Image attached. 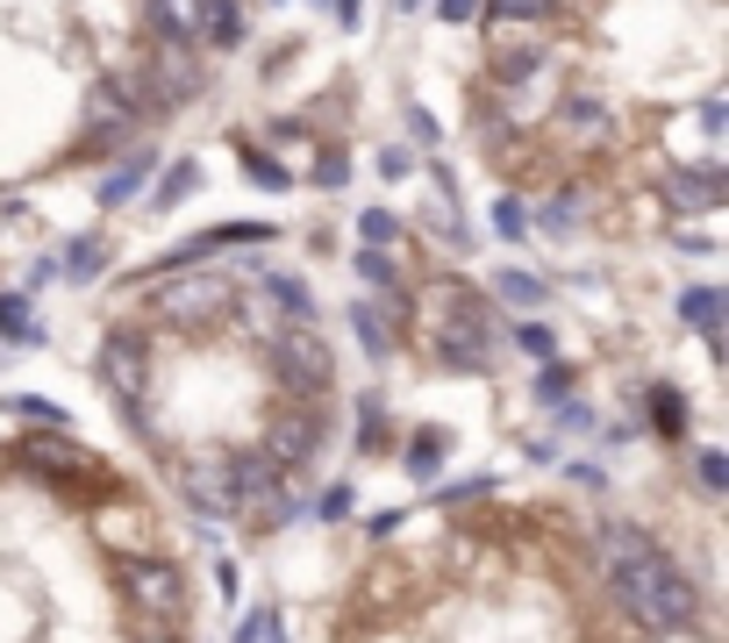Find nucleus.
<instances>
[{
  "instance_id": "obj_1",
  "label": "nucleus",
  "mask_w": 729,
  "mask_h": 643,
  "mask_svg": "<svg viewBox=\"0 0 729 643\" xmlns=\"http://www.w3.org/2000/svg\"><path fill=\"white\" fill-rule=\"evenodd\" d=\"M265 229H208L94 336V387L129 465L179 523L265 536L323 486L344 436V365L300 272L236 265Z\"/></svg>"
},
{
  "instance_id": "obj_2",
  "label": "nucleus",
  "mask_w": 729,
  "mask_h": 643,
  "mask_svg": "<svg viewBox=\"0 0 729 643\" xmlns=\"http://www.w3.org/2000/svg\"><path fill=\"white\" fill-rule=\"evenodd\" d=\"M308 643H722L658 529L566 486H486L379 529Z\"/></svg>"
},
{
  "instance_id": "obj_3",
  "label": "nucleus",
  "mask_w": 729,
  "mask_h": 643,
  "mask_svg": "<svg viewBox=\"0 0 729 643\" xmlns=\"http://www.w3.org/2000/svg\"><path fill=\"white\" fill-rule=\"evenodd\" d=\"M0 643H208L187 523L51 401H0Z\"/></svg>"
},
{
  "instance_id": "obj_4",
  "label": "nucleus",
  "mask_w": 729,
  "mask_h": 643,
  "mask_svg": "<svg viewBox=\"0 0 729 643\" xmlns=\"http://www.w3.org/2000/svg\"><path fill=\"white\" fill-rule=\"evenodd\" d=\"M473 8H479V0H444V14H451V22H473Z\"/></svg>"
}]
</instances>
